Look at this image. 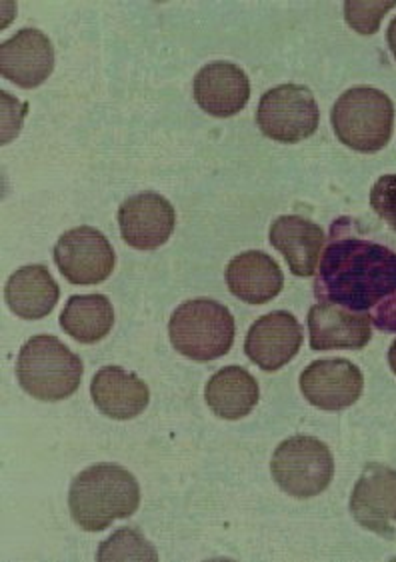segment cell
Returning a JSON list of instances; mask_svg holds the SVG:
<instances>
[{
  "mask_svg": "<svg viewBox=\"0 0 396 562\" xmlns=\"http://www.w3.org/2000/svg\"><path fill=\"white\" fill-rule=\"evenodd\" d=\"M114 308L104 294H75L60 315V326L68 337L82 345H94L111 333Z\"/></svg>",
  "mask_w": 396,
  "mask_h": 562,
  "instance_id": "44dd1931",
  "label": "cell"
},
{
  "mask_svg": "<svg viewBox=\"0 0 396 562\" xmlns=\"http://www.w3.org/2000/svg\"><path fill=\"white\" fill-rule=\"evenodd\" d=\"M330 123L342 145L366 155L378 153L393 135L395 104L383 90L352 87L335 102Z\"/></svg>",
  "mask_w": 396,
  "mask_h": 562,
  "instance_id": "277c9868",
  "label": "cell"
},
{
  "mask_svg": "<svg viewBox=\"0 0 396 562\" xmlns=\"http://www.w3.org/2000/svg\"><path fill=\"white\" fill-rule=\"evenodd\" d=\"M55 68L50 38L36 29H23L0 45V72L21 89H36Z\"/></svg>",
  "mask_w": 396,
  "mask_h": 562,
  "instance_id": "4fadbf2b",
  "label": "cell"
},
{
  "mask_svg": "<svg viewBox=\"0 0 396 562\" xmlns=\"http://www.w3.org/2000/svg\"><path fill=\"white\" fill-rule=\"evenodd\" d=\"M138 506L140 486L135 476L111 462L89 467L72 481L68 491L72 520L87 532H101L116 518L133 517Z\"/></svg>",
  "mask_w": 396,
  "mask_h": 562,
  "instance_id": "7a4b0ae2",
  "label": "cell"
},
{
  "mask_svg": "<svg viewBox=\"0 0 396 562\" xmlns=\"http://www.w3.org/2000/svg\"><path fill=\"white\" fill-rule=\"evenodd\" d=\"M386 41H388V46H391V53L396 58V16L393 19L391 26H388V31H386Z\"/></svg>",
  "mask_w": 396,
  "mask_h": 562,
  "instance_id": "484cf974",
  "label": "cell"
},
{
  "mask_svg": "<svg viewBox=\"0 0 396 562\" xmlns=\"http://www.w3.org/2000/svg\"><path fill=\"white\" fill-rule=\"evenodd\" d=\"M269 240L283 255L295 277H313L325 247V231L296 214L279 216L271 225Z\"/></svg>",
  "mask_w": 396,
  "mask_h": 562,
  "instance_id": "2e32d148",
  "label": "cell"
},
{
  "mask_svg": "<svg viewBox=\"0 0 396 562\" xmlns=\"http://www.w3.org/2000/svg\"><path fill=\"white\" fill-rule=\"evenodd\" d=\"M55 262L70 284H101L113 274L116 257L101 231L77 226L58 238Z\"/></svg>",
  "mask_w": 396,
  "mask_h": 562,
  "instance_id": "ba28073f",
  "label": "cell"
},
{
  "mask_svg": "<svg viewBox=\"0 0 396 562\" xmlns=\"http://www.w3.org/2000/svg\"><path fill=\"white\" fill-rule=\"evenodd\" d=\"M388 364H391V369L396 374V340L391 345V349H388Z\"/></svg>",
  "mask_w": 396,
  "mask_h": 562,
  "instance_id": "4316f807",
  "label": "cell"
},
{
  "mask_svg": "<svg viewBox=\"0 0 396 562\" xmlns=\"http://www.w3.org/2000/svg\"><path fill=\"white\" fill-rule=\"evenodd\" d=\"M82 372V360L50 335L26 340L16 360V379L24 393L45 403L65 401L77 393Z\"/></svg>",
  "mask_w": 396,
  "mask_h": 562,
  "instance_id": "3957f363",
  "label": "cell"
},
{
  "mask_svg": "<svg viewBox=\"0 0 396 562\" xmlns=\"http://www.w3.org/2000/svg\"><path fill=\"white\" fill-rule=\"evenodd\" d=\"M371 206L386 225L396 231V175H385L374 182Z\"/></svg>",
  "mask_w": 396,
  "mask_h": 562,
  "instance_id": "cb8c5ba5",
  "label": "cell"
},
{
  "mask_svg": "<svg viewBox=\"0 0 396 562\" xmlns=\"http://www.w3.org/2000/svg\"><path fill=\"white\" fill-rule=\"evenodd\" d=\"M177 225L174 206L159 192L131 196L118 209L121 235L128 247L155 250L169 240Z\"/></svg>",
  "mask_w": 396,
  "mask_h": 562,
  "instance_id": "8fae6325",
  "label": "cell"
},
{
  "mask_svg": "<svg viewBox=\"0 0 396 562\" xmlns=\"http://www.w3.org/2000/svg\"><path fill=\"white\" fill-rule=\"evenodd\" d=\"M318 121L320 113L315 94L295 82L264 92L257 111L262 135L286 145H295L315 135Z\"/></svg>",
  "mask_w": 396,
  "mask_h": 562,
  "instance_id": "52a82bcc",
  "label": "cell"
},
{
  "mask_svg": "<svg viewBox=\"0 0 396 562\" xmlns=\"http://www.w3.org/2000/svg\"><path fill=\"white\" fill-rule=\"evenodd\" d=\"M60 289L43 265H29L16 270L4 286V299L12 313L24 321H38L53 313Z\"/></svg>",
  "mask_w": 396,
  "mask_h": 562,
  "instance_id": "d6986e66",
  "label": "cell"
},
{
  "mask_svg": "<svg viewBox=\"0 0 396 562\" xmlns=\"http://www.w3.org/2000/svg\"><path fill=\"white\" fill-rule=\"evenodd\" d=\"M172 347L196 362L225 357L235 340V318L225 304L213 299L182 303L169 321Z\"/></svg>",
  "mask_w": 396,
  "mask_h": 562,
  "instance_id": "5b68a950",
  "label": "cell"
},
{
  "mask_svg": "<svg viewBox=\"0 0 396 562\" xmlns=\"http://www.w3.org/2000/svg\"><path fill=\"white\" fill-rule=\"evenodd\" d=\"M315 294L352 313L371 315L396 294V252L347 231V218L330 228V240L318 265Z\"/></svg>",
  "mask_w": 396,
  "mask_h": 562,
  "instance_id": "6da1fadb",
  "label": "cell"
},
{
  "mask_svg": "<svg viewBox=\"0 0 396 562\" xmlns=\"http://www.w3.org/2000/svg\"><path fill=\"white\" fill-rule=\"evenodd\" d=\"M351 513L363 529L395 539L396 471L385 464H366L352 491Z\"/></svg>",
  "mask_w": 396,
  "mask_h": 562,
  "instance_id": "30bf717a",
  "label": "cell"
},
{
  "mask_svg": "<svg viewBox=\"0 0 396 562\" xmlns=\"http://www.w3.org/2000/svg\"><path fill=\"white\" fill-rule=\"evenodd\" d=\"M206 405L225 420H240L252 413L261 398L257 379L242 367H225L215 372L204 391Z\"/></svg>",
  "mask_w": 396,
  "mask_h": 562,
  "instance_id": "ffe728a7",
  "label": "cell"
},
{
  "mask_svg": "<svg viewBox=\"0 0 396 562\" xmlns=\"http://www.w3.org/2000/svg\"><path fill=\"white\" fill-rule=\"evenodd\" d=\"M194 99L204 113L228 119L240 113L250 99L247 72L233 63H211L194 77Z\"/></svg>",
  "mask_w": 396,
  "mask_h": 562,
  "instance_id": "9a60e30c",
  "label": "cell"
},
{
  "mask_svg": "<svg viewBox=\"0 0 396 562\" xmlns=\"http://www.w3.org/2000/svg\"><path fill=\"white\" fill-rule=\"evenodd\" d=\"M371 323L385 333H396V294L378 304L371 313Z\"/></svg>",
  "mask_w": 396,
  "mask_h": 562,
  "instance_id": "d4e9b609",
  "label": "cell"
},
{
  "mask_svg": "<svg viewBox=\"0 0 396 562\" xmlns=\"http://www.w3.org/2000/svg\"><path fill=\"white\" fill-rule=\"evenodd\" d=\"M228 291L249 304H264L283 291L284 277L279 262L261 250H247L228 262Z\"/></svg>",
  "mask_w": 396,
  "mask_h": 562,
  "instance_id": "ac0fdd59",
  "label": "cell"
},
{
  "mask_svg": "<svg viewBox=\"0 0 396 562\" xmlns=\"http://www.w3.org/2000/svg\"><path fill=\"white\" fill-rule=\"evenodd\" d=\"M396 2H381V0H347L344 2V19L351 24L357 33L374 34L381 29V21L385 19L386 12L395 9Z\"/></svg>",
  "mask_w": 396,
  "mask_h": 562,
  "instance_id": "603a6c76",
  "label": "cell"
},
{
  "mask_svg": "<svg viewBox=\"0 0 396 562\" xmlns=\"http://www.w3.org/2000/svg\"><path fill=\"white\" fill-rule=\"evenodd\" d=\"M303 347V326L288 311H274L250 326L245 350L262 371L274 372L295 359Z\"/></svg>",
  "mask_w": 396,
  "mask_h": 562,
  "instance_id": "7c38bea8",
  "label": "cell"
},
{
  "mask_svg": "<svg viewBox=\"0 0 396 562\" xmlns=\"http://www.w3.org/2000/svg\"><path fill=\"white\" fill-rule=\"evenodd\" d=\"M313 350H361L373 338L371 316L335 303H318L308 313Z\"/></svg>",
  "mask_w": 396,
  "mask_h": 562,
  "instance_id": "5bb4252c",
  "label": "cell"
},
{
  "mask_svg": "<svg viewBox=\"0 0 396 562\" xmlns=\"http://www.w3.org/2000/svg\"><path fill=\"white\" fill-rule=\"evenodd\" d=\"M363 389V372L347 359L315 360L301 374V391L306 401L327 413L354 405Z\"/></svg>",
  "mask_w": 396,
  "mask_h": 562,
  "instance_id": "9c48e42d",
  "label": "cell"
},
{
  "mask_svg": "<svg viewBox=\"0 0 396 562\" xmlns=\"http://www.w3.org/2000/svg\"><path fill=\"white\" fill-rule=\"evenodd\" d=\"M99 561H159L152 544L135 529H121L104 540L99 549Z\"/></svg>",
  "mask_w": 396,
  "mask_h": 562,
  "instance_id": "7402d4cb",
  "label": "cell"
},
{
  "mask_svg": "<svg viewBox=\"0 0 396 562\" xmlns=\"http://www.w3.org/2000/svg\"><path fill=\"white\" fill-rule=\"evenodd\" d=\"M92 403L102 415L114 420H131L150 403V391L135 372L121 367H104L91 383Z\"/></svg>",
  "mask_w": 396,
  "mask_h": 562,
  "instance_id": "e0dca14e",
  "label": "cell"
},
{
  "mask_svg": "<svg viewBox=\"0 0 396 562\" xmlns=\"http://www.w3.org/2000/svg\"><path fill=\"white\" fill-rule=\"evenodd\" d=\"M271 473L286 495L310 498L329 488L335 459L323 440L298 435L284 440L274 450Z\"/></svg>",
  "mask_w": 396,
  "mask_h": 562,
  "instance_id": "8992f818",
  "label": "cell"
}]
</instances>
